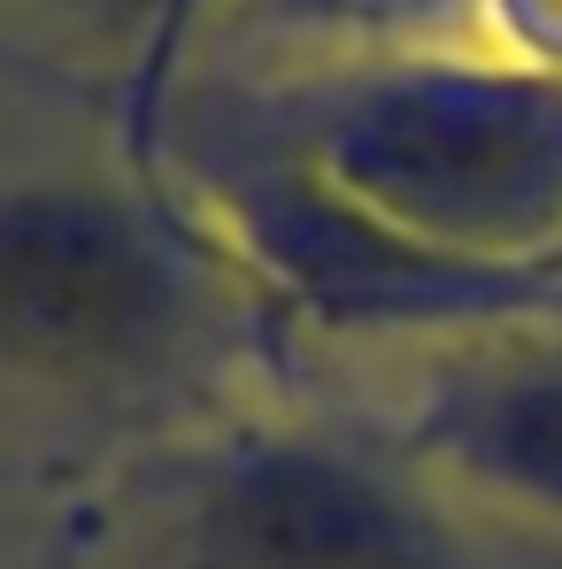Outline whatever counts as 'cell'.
Wrapping results in <instances>:
<instances>
[{"mask_svg":"<svg viewBox=\"0 0 562 569\" xmlns=\"http://www.w3.org/2000/svg\"><path fill=\"white\" fill-rule=\"evenodd\" d=\"M62 569H501L355 408L270 385L124 447Z\"/></svg>","mask_w":562,"mask_h":569,"instance_id":"7a4b0ae2","label":"cell"},{"mask_svg":"<svg viewBox=\"0 0 562 569\" xmlns=\"http://www.w3.org/2000/svg\"><path fill=\"white\" fill-rule=\"evenodd\" d=\"M278 292L170 162L0 178V408L155 439L255 392Z\"/></svg>","mask_w":562,"mask_h":569,"instance_id":"6da1fadb","label":"cell"},{"mask_svg":"<svg viewBox=\"0 0 562 569\" xmlns=\"http://www.w3.org/2000/svg\"><path fill=\"white\" fill-rule=\"evenodd\" d=\"M371 431L470 523L562 539V300L424 331Z\"/></svg>","mask_w":562,"mask_h":569,"instance_id":"3957f363","label":"cell"},{"mask_svg":"<svg viewBox=\"0 0 562 569\" xmlns=\"http://www.w3.org/2000/svg\"><path fill=\"white\" fill-rule=\"evenodd\" d=\"M200 16H239L285 47H308V70L470 54L477 47V0H162V39H155L147 70H162V54Z\"/></svg>","mask_w":562,"mask_h":569,"instance_id":"277c9868","label":"cell"}]
</instances>
